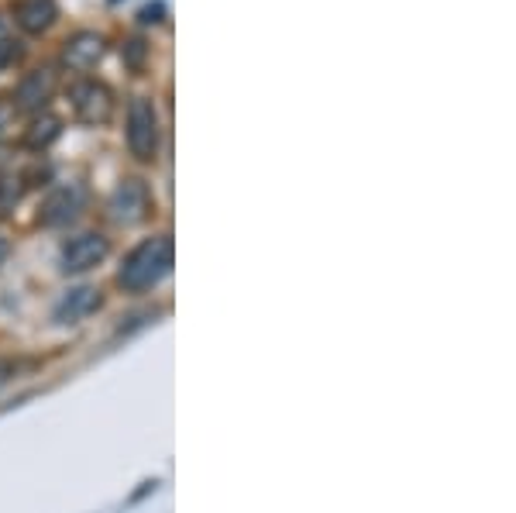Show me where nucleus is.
<instances>
[{"label": "nucleus", "mask_w": 516, "mask_h": 513, "mask_svg": "<svg viewBox=\"0 0 516 513\" xmlns=\"http://www.w3.org/2000/svg\"><path fill=\"white\" fill-rule=\"evenodd\" d=\"M169 269H172V238L155 235L131 248L121 272H117V283H121L128 293H145V290H152Z\"/></svg>", "instance_id": "f257e3e1"}, {"label": "nucleus", "mask_w": 516, "mask_h": 513, "mask_svg": "<svg viewBox=\"0 0 516 513\" xmlns=\"http://www.w3.org/2000/svg\"><path fill=\"white\" fill-rule=\"evenodd\" d=\"M124 138H128V152L135 155L138 162H155L159 155V111L148 97H135L128 104V128H124Z\"/></svg>", "instance_id": "f03ea898"}, {"label": "nucleus", "mask_w": 516, "mask_h": 513, "mask_svg": "<svg viewBox=\"0 0 516 513\" xmlns=\"http://www.w3.org/2000/svg\"><path fill=\"white\" fill-rule=\"evenodd\" d=\"M69 100H73L76 118L90 128H100L114 118V90L100 80H80L69 87Z\"/></svg>", "instance_id": "7ed1b4c3"}, {"label": "nucleus", "mask_w": 516, "mask_h": 513, "mask_svg": "<svg viewBox=\"0 0 516 513\" xmlns=\"http://www.w3.org/2000/svg\"><path fill=\"white\" fill-rule=\"evenodd\" d=\"M56 90H59V73L52 66H38L18 80V87L11 93V104L21 114H42L49 107V100L56 97Z\"/></svg>", "instance_id": "20e7f679"}, {"label": "nucleus", "mask_w": 516, "mask_h": 513, "mask_svg": "<svg viewBox=\"0 0 516 513\" xmlns=\"http://www.w3.org/2000/svg\"><path fill=\"white\" fill-rule=\"evenodd\" d=\"M107 211L117 224H124V228H135V224H142L148 214H152V193H148V186L142 180H124L117 190L111 193V204H107Z\"/></svg>", "instance_id": "39448f33"}, {"label": "nucleus", "mask_w": 516, "mask_h": 513, "mask_svg": "<svg viewBox=\"0 0 516 513\" xmlns=\"http://www.w3.org/2000/svg\"><path fill=\"white\" fill-rule=\"evenodd\" d=\"M107 255H111V242H107L104 235H97V231H86V235H76L62 245L59 266L62 272H86L100 266Z\"/></svg>", "instance_id": "423d86ee"}, {"label": "nucleus", "mask_w": 516, "mask_h": 513, "mask_svg": "<svg viewBox=\"0 0 516 513\" xmlns=\"http://www.w3.org/2000/svg\"><path fill=\"white\" fill-rule=\"evenodd\" d=\"M107 52V38L100 31H76L62 42V66L69 73H90Z\"/></svg>", "instance_id": "0eeeda50"}, {"label": "nucleus", "mask_w": 516, "mask_h": 513, "mask_svg": "<svg viewBox=\"0 0 516 513\" xmlns=\"http://www.w3.org/2000/svg\"><path fill=\"white\" fill-rule=\"evenodd\" d=\"M83 207H86L83 186H59V190H52L49 197H45L42 224L45 228H66V224H73L76 217L83 214Z\"/></svg>", "instance_id": "6e6552de"}, {"label": "nucleus", "mask_w": 516, "mask_h": 513, "mask_svg": "<svg viewBox=\"0 0 516 513\" xmlns=\"http://www.w3.org/2000/svg\"><path fill=\"white\" fill-rule=\"evenodd\" d=\"M59 21V0H14V25L25 35H45Z\"/></svg>", "instance_id": "1a4fd4ad"}, {"label": "nucleus", "mask_w": 516, "mask_h": 513, "mask_svg": "<svg viewBox=\"0 0 516 513\" xmlns=\"http://www.w3.org/2000/svg\"><path fill=\"white\" fill-rule=\"evenodd\" d=\"M59 135H62V121L52 118V114H38L25 131V145L28 149H49Z\"/></svg>", "instance_id": "9d476101"}, {"label": "nucleus", "mask_w": 516, "mask_h": 513, "mask_svg": "<svg viewBox=\"0 0 516 513\" xmlns=\"http://www.w3.org/2000/svg\"><path fill=\"white\" fill-rule=\"evenodd\" d=\"M97 303H100L97 290H90V286H83V290H73L66 300L59 303L56 317H59V321H66V317H69V321H80V317L90 314V310L97 307Z\"/></svg>", "instance_id": "9b49d317"}, {"label": "nucleus", "mask_w": 516, "mask_h": 513, "mask_svg": "<svg viewBox=\"0 0 516 513\" xmlns=\"http://www.w3.org/2000/svg\"><path fill=\"white\" fill-rule=\"evenodd\" d=\"M18 59H21L18 42H14V38H4V42H0V69H7L11 62H18Z\"/></svg>", "instance_id": "f8f14e48"}, {"label": "nucleus", "mask_w": 516, "mask_h": 513, "mask_svg": "<svg viewBox=\"0 0 516 513\" xmlns=\"http://www.w3.org/2000/svg\"><path fill=\"white\" fill-rule=\"evenodd\" d=\"M138 18H142V25H162V18H166V7L162 4H148L138 11Z\"/></svg>", "instance_id": "ddd939ff"}, {"label": "nucleus", "mask_w": 516, "mask_h": 513, "mask_svg": "<svg viewBox=\"0 0 516 513\" xmlns=\"http://www.w3.org/2000/svg\"><path fill=\"white\" fill-rule=\"evenodd\" d=\"M14 379V362L11 359H0V390Z\"/></svg>", "instance_id": "4468645a"}, {"label": "nucleus", "mask_w": 516, "mask_h": 513, "mask_svg": "<svg viewBox=\"0 0 516 513\" xmlns=\"http://www.w3.org/2000/svg\"><path fill=\"white\" fill-rule=\"evenodd\" d=\"M7 252H11V248H7V242H4V238H0V266H4V259H7Z\"/></svg>", "instance_id": "2eb2a0df"}, {"label": "nucleus", "mask_w": 516, "mask_h": 513, "mask_svg": "<svg viewBox=\"0 0 516 513\" xmlns=\"http://www.w3.org/2000/svg\"><path fill=\"white\" fill-rule=\"evenodd\" d=\"M4 38H11V35H7V21L0 18V42H4Z\"/></svg>", "instance_id": "dca6fc26"}]
</instances>
